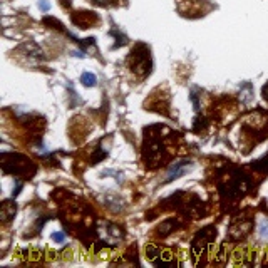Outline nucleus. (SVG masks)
<instances>
[{
	"instance_id": "1",
	"label": "nucleus",
	"mask_w": 268,
	"mask_h": 268,
	"mask_svg": "<svg viewBox=\"0 0 268 268\" xmlns=\"http://www.w3.org/2000/svg\"><path fill=\"white\" fill-rule=\"evenodd\" d=\"M188 169V163H178L176 166H173L171 169H169L168 176H166V181H171L174 178H178L183 171H186Z\"/></svg>"
},
{
	"instance_id": "2",
	"label": "nucleus",
	"mask_w": 268,
	"mask_h": 268,
	"mask_svg": "<svg viewBox=\"0 0 268 268\" xmlns=\"http://www.w3.org/2000/svg\"><path fill=\"white\" fill-rule=\"evenodd\" d=\"M80 80H82V84H84V86H87V87L96 86V82H97L96 76H94V74H91V72H84L82 77H80Z\"/></svg>"
},
{
	"instance_id": "3",
	"label": "nucleus",
	"mask_w": 268,
	"mask_h": 268,
	"mask_svg": "<svg viewBox=\"0 0 268 268\" xmlns=\"http://www.w3.org/2000/svg\"><path fill=\"white\" fill-rule=\"evenodd\" d=\"M258 235H260V238H263V240H268V220L262 221L260 228H258Z\"/></svg>"
},
{
	"instance_id": "4",
	"label": "nucleus",
	"mask_w": 268,
	"mask_h": 268,
	"mask_svg": "<svg viewBox=\"0 0 268 268\" xmlns=\"http://www.w3.org/2000/svg\"><path fill=\"white\" fill-rule=\"evenodd\" d=\"M52 240H55V241H59V243H62L64 241V233H52Z\"/></svg>"
},
{
	"instance_id": "5",
	"label": "nucleus",
	"mask_w": 268,
	"mask_h": 268,
	"mask_svg": "<svg viewBox=\"0 0 268 268\" xmlns=\"http://www.w3.org/2000/svg\"><path fill=\"white\" fill-rule=\"evenodd\" d=\"M39 5L42 7V10H49V2H47V0H40V3H39Z\"/></svg>"
},
{
	"instance_id": "6",
	"label": "nucleus",
	"mask_w": 268,
	"mask_h": 268,
	"mask_svg": "<svg viewBox=\"0 0 268 268\" xmlns=\"http://www.w3.org/2000/svg\"><path fill=\"white\" fill-rule=\"evenodd\" d=\"M263 92H265V99H268V86H265V89H263Z\"/></svg>"
},
{
	"instance_id": "7",
	"label": "nucleus",
	"mask_w": 268,
	"mask_h": 268,
	"mask_svg": "<svg viewBox=\"0 0 268 268\" xmlns=\"http://www.w3.org/2000/svg\"><path fill=\"white\" fill-rule=\"evenodd\" d=\"M96 2H97V3H108L109 0H96Z\"/></svg>"
}]
</instances>
